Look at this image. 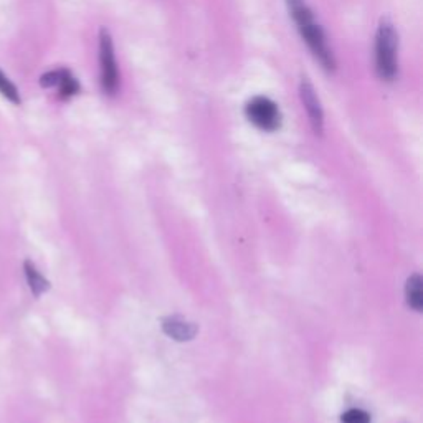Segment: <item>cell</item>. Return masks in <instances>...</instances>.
<instances>
[{"label":"cell","mask_w":423,"mask_h":423,"mask_svg":"<svg viewBox=\"0 0 423 423\" xmlns=\"http://www.w3.org/2000/svg\"><path fill=\"white\" fill-rule=\"evenodd\" d=\"M98 52H100V83L103 93L107 96H114L119 88V70L118 61H116L114 43H112L111 34L106 29L100 30V45H98Z\"/></svg>","instance_id":"3957f363"},{"label":"cell","mask_w":423,"mask_h":423,"mask_svg":"<svg viewBox=\"0 0 423 423\" xmlns=\"http://www.w3.org/2000/svg\"><path fill=\"white\" fill-rule=\"evenodd\" d=\"M343 423H371V415L361 408H350L341 418Z\"/></svg>","instance_id":"8fae6325"},{"label":"cell","mask_w":423,"mask_h":423,"mask_svg":"<svg viewBox=\"0 0 423 423\" xmlns=\"http://www.w3.org/2000/svg\"><path fill=\"white\" fill-rule=\"evenodd\" d=\"M245 116L251 124L262 129L265 133H273L280 129L283 123V114L272 98L253 96L246 103Z\"/></svg>","instance_id":"277c9868"},{"label":"cell","mask_w":423,"mask_h":423,"mask_svg":"<svg viewBox=\"0 0 423 423\" xmlns=\"http://www.w3.org/2000/svg\"><path fill=\"white\" fill-rule=\"evenodd\" d=\"M299 98L303 103L306 112H308L309 123H311L314 133L322 134L324 129V111L319 101V96L314 89L313 83L308 78H303L299 83Z\"/></svg>","instance_id":"8992f818"},{"label":"cell","mask_w":423,"mask_h":423,"mask_svg":"<svg viewBox=\"0 0 423 423\" xmlns=\"http://www.w3.org/2000/svg\"><path fill=\"white\" fill-rule=\"evenodd\" d=\"M285 3L292 22L296 24V29H298L301 38L308 45L313 57L316 58L319 65H321L324 70L329 71V73L334 71V53H332V48L329 47L326 34H324L322 27L316 22V17H314V12L311 10V7L308 6V2H306V0H285Z\"/></svg>","instance_id":"6da1fadb"},{"label":"cell","mask_w":423,"mask_h":423,"mask_svg":"<svg viewBox=\"0 0 423 423\" xmlns=\"http://www.w3.org/2000/svg\"><path fill=\"white\" fill-rule=\"evenodd\" d=\"M162 329L175 341H191L197 334V326L181 316H169L162 321Z\"/></svg>","instance_id":"52a82bcc"},{"label":"cell","mask_w":423,"mask_h":423,"mask_svg":"<svg viewBox=\"0 0 423 423\" xmlns=\"http://www.w3.org/2000/svg\"><path fill=\"white\" fill-rule=\"evenodd\" d=\"M405 292H407L408 306H410L412 309H415L417 313H420L423 308V280L420 274L415 273L408 278Z\"/></svg>","instance_id":"9c48e42d"},{"label":"cell","mask_w":423,"mask_h":423,"mask_svg":"<svg viewBox=\"0 0 423 423\" xmlns=\"http://www.w3.org/2000/svg\"><path fill=\"white\" fill-rule=\"evenodd\" d=\"M376 71L382 81L392 83L399 76V34L389 19H382L373 45Z\"/></svg>","instance_id":"7a4b0ae2"},{"label":"cell","mask_w":423,"mask_h":423,"mask_svg":"<svg viewBox=\"0 0 423 423\" xmlns=\"http://www.w3.org/2000/svg\"><path fill=\"white\" fill-rule=\"evenodd\" d=\"M0 96L15 106L22 105V96L19 88H17V84L8 78L7 73L2 68H0Z\"/></svg>","instance_id":"30bf717a"},{"label":"cell","mask_w":423,"mask_h":423,"mask_svg":"<svg viewBox=\"0 0 423 423\" xmlns=\"http://www.w3.org/2000/svg\"><path fill=\"white\" fill-rule=\"evenodd\" d=\"M40 84L43 88H57L61 100H68L80 93V83L68 68H55L40 76Z\"/></svg>","instance_id":"5b68a950"},{"label":"cell","mask_w":423,"mask_h":423,"mask_svg":"<svg viewBox=\"0 0 423 423\" xmlns=\"http://www.w3.org/2000/svg\"><path fill=\"white\" fill-rule=\"evenodd\" d=\"M24 274L31 295L37 296V298L38 296H42L43 292H47L48 288H50V283H48L47 278H45L42 272L37 268V265L30 262V260H25L24 262Z\"/></svg>","instance_id":"ba28073f"}]
</instances>
